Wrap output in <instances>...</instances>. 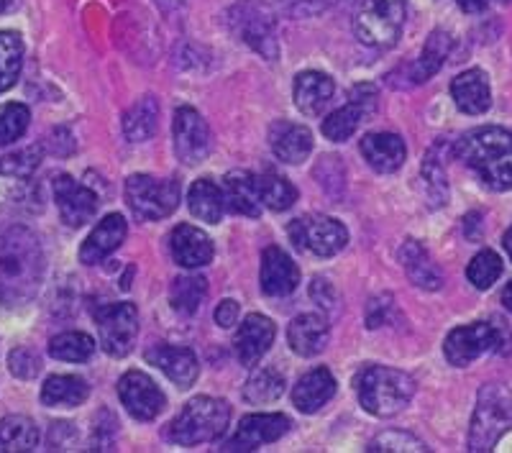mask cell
Returning a JSON list of instances; mask_svg holds the SVG:
<instances>
[{
	"mask_svg": "<svg viewBox=\"0 0 512 453\" xmlns=\"http://www.w3.org/2000/svg\"><path fill=\"white\" fill-rule=\"evenodd\" d=\"M44 277V251L24 226L0 228V305L21 308L39 292Z\"/></svg>",
	"mask_w": 512,
	"mask_h": 453,
	"instance_id": "6da1fadb",
	"label": "cell"
},
{
	"mask_svg": "<svg viewBox=\"0 0 512 453\" xmlns=\"http://www.w3.org/2000/svg\"><path fill=\"white\" fill-rule=\"evenodd\" d=\"M456 157L492 190H512V134L505 128H474L456 144Z\"/></svg>",
	"mask_w": 512,
	"mask_h": 453,
	"instance_id": "7a4b0ae2",
	"label": "cell"
},
{
	"mask_svg": "<svg viewBox=\"0 0 512 453\" xmlns=\"http://www.w3.org/2000/svg\"><path fill=\"white\" fill-rule=\"evenodd\" d=\"M361 407L374 418H392L408 407L415 395V382L410 374L392 366H367L356 379Z\"/></svg>",
	"mask_w": 512,
	"mask_h": 453,
	"instance_id": "3957f363",
	"label": "cell"
},
{
	"mask_svg": "<svg viewBox=\"0 0 512 453\" xmlns=\"http://www.w3.org/2000/svg\"><path fill=\"white\" fill-rule=\"evenodd\" d=\"M231 420V407L216 397H195L182 407L172 423L167 425V438L177 446H198L221 438Z\"/></svg>",
	"mask_w": 512,
	"mask_h": 453,
	"instance_id": "277c9868",
	"label": "cell"
},
{
	"mask_svg": "<svg viewBox=\"0 0 512 453\" xmlns=\"http://www.w3.org/2000/svg\"><path fill=\"white\" fill-rule=\"evenodd\" d=\"M512 428V392L502 384H484L474 407L469 451L487 453Z\"/></svg>",
	"mask_w": 512,
	"mask_h": 453,
	"instance_id": "5b68a950",
	"label": "cell"
},
{
	"mask_svg": "<svg viewBox=\"0 0 512 453\" xmlns=\"http://www.w3.org/2000/svg\"><path fill=\"white\" fill-rule=\"evenodd\" d=\"M512 336L507 328L492 326V323H472V326H461L446 336L443 343V354L451 366H469L474 359H479L487 351L495 354H510Z\"/></svg>",
	"mask_w": 512,
	"mask_h": 453,
	"instance_id": "8992f818",
	"label": "cell"
},
{
	"mask_svg": "<svg viewBox=\"0 0 512 453\" xmlns=\"http://www.w3.org/2000/svg\"><path fill=\"white\" fill-rule=\"evenodd\" d=\"M405 26V0H364L354 18V34L374 49L395 47Z\"/></svg>",
	"mask_w": 512,
	"mask_h": 453,
	"instance_id": "52a82bcc",
	"label": "cell"
},
{
	"mask_svg": "<svg viewBox=\"0 0 512 453\" xmlns=\"http://www.w3.org/2000/svg\"><path fill=\"white\" fill-rule=\"evenodd\" d=\"M126 203L144 221H162L180 205V182L134 175L126 180Z\"/></svg>",
	"mask_w": 512,
	"mask_h": 453,
	"instance_id": "ba28073f",
	"label": "cell"
},
{
	"mask_svg": "<svg viewBox=\"0 0 512 453\" xmlns=\"http://www.w3.org/2000/svg\"><path fill=\"white\" fill-rule=\"evenodd\" d=\"M287 233H290V241L295 244V249L310 251V254L323 256V259L336 256L349 244V231H346L344 223L320 213L295 218Z\"/></svg>",
	"mask_w": 512,
	"mask_h": 453,
	"instance_id": "9c48e42d",
	"label": "cell"
},
{
	"mask_svg": "<svg viewBox=\"0 0 512 453\" xmlns=\"http://www.w3.org/2000/svg\"><path fill=\"white\" fill-rule=\"evenodd\" d=\"M95 323H98L100 346L108 356L131 354L136 336H139V313L131 302H113V305H100L95 310Z\"/></svg>",
	"mask_w": 512,
	"mask_h": 453,
	"instance_id": "30bf717a",
	"label": "cell"
},
{
	"mask_svg": "<svg viewBox=\"0 0 512 453\" xmlns=\"http://www.w3.org/2000/svg\"><path fill=\"white\" fill-rule=\"evenodd\" d=\"M231 26L241 36V41H246L264 59L280 57V41H277V31H274V18L262 3L241 0L239 6L231 11Z\"/></svg>",
	"mask_w": 512,
	"mask_h": 453,
	"instance_id": "8fae6325",
	"label": "cell"
},
{
	"mask_svg": "<svg viewBox=\"0 0 512 453\" xmlns=\"http://www.w3.org/2000/svg\"><path fill=\"white\" fill-rule=\"evenodd\" d=\"M374 111H377V90H374L372 85H356L349 95V103H346L344 108L333 111L331 116L323 121V128H320V131H323V136H326L328 141L341 144V141L351 139V136L356 134V128L367 121Z\"/></svg>",
	"mask_w": 512,
	"mask_h": 453,
	"instance_id": "7c38bea8",
	"label": "cell"
},
{
	"mask_svg": "<svg viewBox=\"0 0 512 453\" xmlns=\"http://www.w3.org/2000/svg\"><path fill=\"white\" fill-rule=\"evenodd\" d=\"M172 134H175V154L182 164L192 167V164H200L210 154V128L205 123V118L200 116L195 108L190 105H182L175 113V126H172Z\"/></svg>",
	"mask_w": 512,
	"mask_h": 453,
	"instance_id": "4fadbf2b",
	"label": "cell"
},
{
	"mask_svg": "<svg viewBox=\"0 0 512 453\" xmlns=\"http://www.w3.org/2000/svg\"><path fill=\"white\" fill-rule=\"evenodd\" d=\"M118 397H121L128 415L136 420H154L167 407V397L154 384V379L144 372H136V369L121 377V382H118Z\"/></svg>",
	"mask_w": 512,
	"mask_h": 453,
	"instance_id": "5bb4252c",
	"label": "cell"
},
{
	"mask_svg": "<svg viewBox=\"0 0 512 453\" xmlns=\"http://www.w3.org/2000/svg\"><path fill=\"white\" fill-rule=\"evenodd\" d=\"M54 203H57L62 221L70 228H80L90 223L98 213V195L90 187L80 185L70 175H59L52 185Z\"/></svg>",
	"mask_w": 512,
	"mask_h": 453,
	"instance_id": "9a60e30c",
	"label": "cell"
},
{
	"mask_svg": "<svg viewBox=\"0 0 512 453\" xmlns=\"http://www.w3.org/2000/svg\"><path fill=\"white\" fill-rule=\"evenodd\" d=\"M287 430H290V418L287 415H246L239 423L236 436L226 443L223 451H256V448L267 446V443L280 441Z\"/></svg>",
	"mask_w": 512,
	"mask_h": 453,
	"instance_id": "2e32d148",
	"label": "cell"
},
{
	"mask_svg": "<svg viewBox=\"0 0 512 453\" xmlns=\"http://www.w3.org/2000/svg\"><path fill=\"white\" fill-rule=\"evenodd\" d=\"M146 361L157 366L159 372L167 374V379H172L180 390H190L192 384L198 382L200 364L198 356L192 354L190 349L159 343V346H152V349L146 351Z\"/></svg>",
	"mask_w": 512,
	"mask_h": 453,
	"instance_id": "e0dca14e",
	"label": "cell"
},
{
	"mask_svg": "<svg viewBox=\"0 0 512 453\" xmlns=\"http://www.w3.org/2000/svg\"><path fill=\"white\" fill-rule=\"evenodd\" d=\"M274 323L262 313L246 315L244 323L239 326V333L233 338L236 346V356L244 366H256L264 359L269 346L274 343Z\"/></svg>",
	"mask_w": 512,
	"mask_h": 453,
	"instance_id": "ac0fdd59",
	"label": "cell"
},
{
	"mask_svg": "<svg viewBox=\"0 0 512 453\" xmlns=\"http://www.w3.org/2000/svg\"><path fill=\"white\" fill-rule=\"evenodd\" d=\"M262 290L269 297L292 295L300 285V269L280 246H267L262 254Z\"/></svg>",
	"mask_w": 512,
	"mask_h": 453,
	"instance_id": "d6986e66",
	"label": "cell"
},
{
	"mask_svg": "<svg viewBox=\"0 0 512 453\" xmlns=\"http://www.w3.org/2000/svg\"><path fill=\"white\" fill-rule=\"evenodd\" d=\"M169 249H172V259L185 269L208 267V264L213 262V254H216L208 233L190 226V223H182V226H177L175 231H172Z\"/></svg>",
	"mask_w": 512,
	"mask_h": 453,
	"instance_id": "ffe728a7",
	"label": "cell"
},
{
	"mask_svg": "<svg viewBox=\"0 0 512 453\" xmlns=\"http://www.w3.org/2000/svg\"><path fill=\"white\" fill-rule=\"evenodd\" d=\"M269 146H272L274 157L280 162L300 164L313 151V134L300 123L277 121L269 128Z\"/></svg>",
	"mask_w": 512,
	"mask_h": 453,
	"instance_id": "44dd1931",
	"label": "cell"
},
{
	"mask_svg": "<svg viewBox=\"0 0 512 453\" xmlns=\"http://www.w3.org/2000/svg\"><path fill=\"white\" fill-rule=\"evenodd\" d=\"M123 239H126V221H123V215H105L103 221L95 226V231L85 239V244H82L80 262L88 264V267L100 264L123 244Z\"/></svg>",
	"mask_w": 512,
	"mask_h": 453,
	"instance_id": "7402d4cb",
	"label": "cell"
},
{
	"mask_svg": "<svg viewBox=\"0 0 512 453\" xmlns=\"http://www.w3.org/2000/svg\"><path fill=\"white\" fill-rule=\"evenodd\" d=\"M328 338H331V328H328L326 315L320 313L297 315L287 328V341L292 351L300 356L320 354L328 346Z\"/></svg>",
	"mask_w": 512,
	"mask_h": 453,
	"instance_id": "603a6c76",
	"label": "cell"
},
{
	"mask_svg": "<svg viewBox=\"0 0 512 453\" xmlns=\"http://www.w3.org/2000/svg\"><path fill=\"white\" fill-rule=\"evenodd\" d=\"M451 95L461 113L469 116H482L492 105V90H489L487 72L484 70H466L451 82Z\"/></svg>",
	"mask_w": 512,
	"mask_h": 453,
	"instance_id": "cb8c5ba5",
	"label": "cell"
},
{
	"mask_svg": "<svg viewBox=\"0 0 512 453\" xmlns=\"http://www.w3.org/2000/svg\"><path fill=\"white\" fill-rule=\"evenodd\" d=\"M361 157L367 159L374 172L390 175V172L402 167V162L408 157V149H405V141L397 134H382L379 131V134H367L361 139Z\"/></svg>",
	"mask_w": 512,
	"mask_h": 453,
	"instance_id": "d4e9b609",
	"label": "cell"
},
{
	"mask_svg": "<svg viewBox=\"0 0 512 453\" xmlns=\"http://www.w3.org/2000/svg\"><path fill=\"white\" fill-rule=\"evenodd\" d=\"M221 192L223 205L231 213L249 215V218H256V215L262 213L259 185H256V177L251 172H246V169H233V172H228Z\"/></svg>",
	"mask_w": 512,
	"mask_h": 453,
	"instance_id": "484cf974",
	"label": "cell"
},
{
	"mask_svg": "<svg viewBox=\"0 0 512 453\" xmlns=\"http://www.w3.org/2000/svg\"><path fill=\"white\" fill-rule=\"evenodd\" d=\"M333 395H336V379H333V374L328 372L326 366H318V369L308 372L295 384L292 402H295V407L300 413L313 415L318 413L320 407L326 405Z\"/></svg>",
	"mask_w": 512,
	"mask_h": 453,
	"instance_id": "4316f807",
	"label": "cell"
},
{
	"mask_svg": "<svg viewBox=\"0 0 512 453\" xmlns=\"http://www.w3.org/2000/svg\"><path fill=\"white\" fill-rule=\"evenodd\" d=\"M333 80L323 72H300L295 77V105L305 116H320L333 98Z\"/></svg>",
	"mask_w": 512,
	"mask_h": 453,
	"instance_id": "83f0119b",
	"label": "cell"
},
{
	"mask_svg": "<svg viewBox=\"0 0 512 453\" xmlns=\"http://www.w3.org/2000/svg\"><path fill=\"white\" fill-rule=\"evenodd\" d=\"M400 262L402 267H405V272H408L410 282H413L415 287H420V290H428V292H436L441 290L443 285V274L441 269L433 264L431 254L423 249V246L418 244V241H405L400 249Z\"/></svg>",
	"mask_w": 512,
	"mask_h": 453,
	"instance_id": "f1b7e54d",
	"label": "cell"
},
{
	"mask_svg": "<svg viewBox=\"0 0 512 453\" xmlns=\"http://www.w3.org/2000/svg\"><path fill=\"white\" fill-rule=\"evenodd\" d=\"M451 47H454V39H451L446 31H433V34L428 36V41H425V47H423V52H420V57L410 64L408 80L413 82V85H420V82L431 80V77L443 67V62H446Z\"/></svg>",
	"mask_w": 512,
	"mask_h": 453,
	"instance_id": "f546056e",
	"label": "cell"
},
{
	"mask_svg": "<svg viewBox=\"0 0 512 453\" xmlns=\"http://www.w3.org/2000/svg\"><path fill=\"white\" fill-rule=\"evenodd\" d=\"M157 123H159V103L154 95H144L141 100H136L131 108L123 116V134H126L128 141H139L152 139L157 134Z\"/></svg>",
	"mask_w": 512,
	"mask_h": 453,
	"instance_id": "4dcf8cb0",
	"label": "cell"
},
{
	"mask_svg": "<svg viewBox=\"0 0 512 453\" xmlns=\"http://www.w3.org/2000/svg\"><path fill=\"white\" fill-rule=\"evenodd\" d=\"M88 395V382L80 377H70V374L49 377L41 387V402L47 407H77L88 400Z\"/></svg>",
	"mask_w": 512,
	"mask_h": 453,
	"instance_id": "1f68e13d",
	"label": "cell"
},
{
	"mask_svg": "<svg viewBox=\"0 0 512 453\" xmlns=\"http://www.w3.org/2000/svg\"><path fill=\"white\" fill-rule=\"evenodd\" d=\"M39 446V428L26 415L0 420V453H26Z\"/></svg>",
	"mask_w": 512,
	"mask_h": 453,
	"instance_id": "d6a6232c",
	"label": "cell"
},
{
	"mask_svg": "<svg viewBox=\"0 0 512 453\" xmlns=\"http://www.w3.org/2000/svg\"><path fill=\"white\" fill-rule=\"evenodd\" d=\"M187 205H190V213L203 223H218L223 210H226L221 187L213 185L210 180H198L190 187V192H187Z\"/></svg>",
	"mask_w": 512,
	"mask_h": 453,
	"instance_id": "836d02e7",
	"label": "cell"
},
{
	"mask_svg": "<svg viewBox=\"0 0 512 453\" xmlns=\"http://www.w3.org/2000/svg\"><path fill=\"white\" fill-rule=\"evenodd\" d=\"M208 295V279L198 277V274H187V277H177L169 290V302L172 308L182 315H195L200 305Z\"/></svg>",
	"mask_w": 512,
	"mask_h": 453,
	"instance_id": "e575fe53",
	"label": "cell"
},
{
	"mask_svg": "<svg viewBox=\"0 0 512 453\" xmlns=\"http://www.w3.org/2000/svg\"><path fill=\"white\" fill-rule=\"evenodd\" d=\"M24 67V41L13 31H0V93L16 85Z\"/></svg>",
	"mask_w": 512,
	"mask_h": 453,
	"instance_id": "d590c367",
	"label": "cell"
},
{
	"mask_svg": "<svg viewBox=\"0 0 512 453\" xmlns=\"http://www.w3.org/2000/svg\"><path fill=\"white\" fill-rule=\"evenodd\" d=\"M285 392V377L280 372H274L269 366L264 369H256L249 379H246L244 397L251 405H269V402H277Z\"/></svg>",
	"mask_w": 512,
	"mask_h": 453,
	"instance_id": "8d00e7d4",
	"label": "cell"
},
{
	"mask_svg": "<svg viewBox=\"0 0 512 453\" xmlns=\"http://www.w3.org/2000/svg\"><path fill=\"white\" fill-rule=\"evenodd\" d=\"M420 175H423L425 192H428V198H431L433 208H441V205H446L448 182H446V162H443V157H441V139H438V144L428 151V157H425Z\"/></svg>",
	"mask_w": 512,
	"mask_h": 453,
	"instance_id": "74e56055",
	"label": "cell"
},
{
	"mask_svg": "<svg viewBox=\"0 0 512 453\" xmlns=\"http://www.w3.org/2000/svg\"><path fill=\"white\" fill-rule=\"evenodd\" d=\"M256 185H259V198L274 213H282V210H290L297 200V190L290 180L274 175V172H264L262 177H256Z\"/></svg>",
	"mask_w": 512,
	"mask_h": 453,
	"instance_id": "f35d334b",
	"label": "cell"
},
{
	"mask_svg": "<svg viewBox=\"0 0 512 453\" xmlns=\"http://www.w3.org/2000/svg\"><path fill=\"white\" fill-rule=\"evenodd\" d=\"M49 354L59 361H72V364H82L95 354V341L88 333L70 331L59 333L49 341Z\"/></svg>",
	"mask_w": 512,
	"mask_h": 453,
	"instance_id": "ab89813d",
	"label": "cell"
},
{
	"mask_svg": "<svg viewBox=\"0 0 512 453\" xmlns=\"http://www.w3.org/2000/svg\"><path fill=\"white\" fill-rule=\"evenodd\" d=\"M502 274V259L492 249H484L474 256L466 269V277L477 290H489Z\"/></svg>",
	"mask_w": 512,
	"mask_h": 453,
	"instance_id": "60d3db41",
	"label": "cell"
},
{
	"mask_svg": "<svg viewBox=\"0 0 512 453\" xmlns=\"http://www.w3.org/2000/svg\"><path fill=\"white\" fill-rule=\"evenodd\" d=\"M29 108L21 103L0 105V146H8L18 141L29 128Z\"/></svg>",
	"mask_w": 512,
	"mask_h": 453,
	"instance_id": "b9f144b4",
	"label": "cell"
},
{
	"mask_svg": "<svg viewBox=\"0 0 512 453\" xmlns=\"http://www.w3.org/2000/svg\"><path fill=\"white\" fill-rule=\"evenodd\" d=\"M41 162V146H29V149L13 151L0 159V175L6 177H29Z\"/></svg>",
	"mask_w": 512,
	"mask_h": 453,
	"instance_id": "7bdbcfd3",
	"label": "cell"
},
{
	"mask_svg": "<svg viewBox=\"0 0 512 453\" xmlns=\"http://www.w3.org/2000/svg\"><path fill=\"white\" fill-rule=\"evenodd\" d=\"M369 451L392 453V451H428V448H425L418 438L410 436V433L390 430V433H382V436L374 438V441L369 443Z\"/></svg>",
	"mask_w": 512,
	"mask_h": 453,
	"instance_id": "ee69618b",
	"label": "cell"
},
{
	"mask_svg": "<svg viewBox=\"0 0 512 453\" xmlns=\"http://www.w3.org/2000/svg\"><path fill=\"white\" fill-rule=\"evenodd\" d=\"M8 366H11V374H16V377L34 379L36 374L41 372V359L34 349H26V346H21V349H16L11 354Z\"/></svg>",
	"mask_w": 512,
	"mask_h": 453,
	"instance_id": "f6af8a7d",
	"label": "cell"
},
{
	"mask_svg": "<svg viewBox=\"0 0 512 453\" xmlns=\"http://www.w3.org/2000/svg\"><path fill=\"white\" fill-rule=\"evenodd\" d=\"M310 297H313L318 305H323V308H333V300H336V292H333L331 282L323 277H315L313 285H310Z\"/></svg>",
	"mask_w": 512,
	"mask_h": 453,
	"instance_id": "bcb514c9",
	"label": "cell"
},
{
	"mask_svg": "<svg viewBox=\"0 0 512 453\" xmlns=\"http://www.w3.org/2000/svg\"><path fill=\"white\" fill-rule=\"evenodd\" d=\"M239 320V302L236 300H223L216 308V323L221 328H233Z\"/></svg>",
	"mask_w": 512,
	"mask_h": 453,
	"instance_id": "7dc6e473",
	"label": "cell"
},
{
	"mask_svg": "<svg viewBox=\"0 0 512 453\" xmlns=\"http://www.w3.org/2000/svg\"><path fill=\"white\" fill-rule=\"evenodd\" d=\"M456 3H459L461 11H466V13H479V11H484V8H487L489 0H456Z\"/></svg>",
	"mask_w": 512,
	"mask_h": 453,
	"instance_id": "c3c4849f",
	"label": "cell"
},
{
	"mask_svg": "<svg viewBox=\"0 0 512 453\" xmlns=\"http://www.w3.org/2000/svg\"><path fill=\"white\" fill-rule=\"evenodd\" d=\"M185 3L187 0H159V6H162L164 11H175V8H182Z\"/></svg>",
	"mask_w": 512,
	"mask_h": 453,
	"instance_id": "681fc988",
	"label": "cell"
},
{
	"mask_svg": "<svg viewBox=\"0 0 512 453\" xmlns=\"http://www.w3.org/2000/svg\"><path fill=\"white\" fill-rule=\"evenodd\" d=\"M21 6V0H0V13H11Z\"/></svg>",
	"mask_w": 512,
	"mask_h": 453,
	"instance_id": "f907efd6",
	"label": "cell"
},
{
	"mask_svg": "<svg viewBox=\"0 0 512 453\" xmlns=\"http://www.w3.org/2000/svg\"><path fill=\"white\" fill-rule=\"evenodd\" d=\"M502 302H505V308L512 313V282L505 287V292H502Z\"/></svg>",
	"mask_w": 512,
	"mask_h": 453,
	"instance_id": "816d5d0a",
	"label": "cell"
},
{
	"mask_svg": "<svg viewBox=\"0 0 512 453\" xmlns=\"http://www.w3.org/2000/svg\"><path fill=\"white\" fill-rule=\"evenodd\" d=\"M505 251H507V256L512 259V226L507 228V233H505Z\"/></svg>",
	"mask_w": 512,
	"mask_h": 453,
	"instance_id": "f5cc1de1",
	"label": "cell"
}]
</instances>
